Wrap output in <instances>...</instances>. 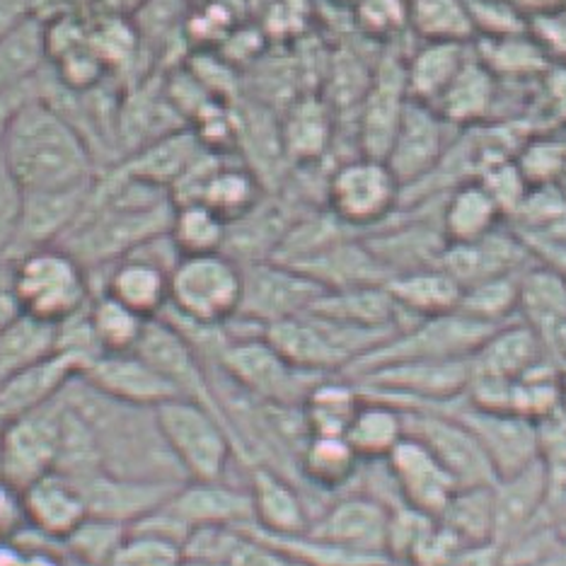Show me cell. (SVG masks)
<instances>
[{"label": "cell", "mask_w": 566, "mask_h": 566, "mask_svg": "<svg viewBox=\"0 0 566 566\" xmlns=\"http://www.w3.org/2000/svg\"><path fill=\"white\" fill-rule=\"evenodd\" d=\"M295 465L301 478L319 492H339L358 478L364 460L356 455L346 436L311 433L298 450Z\"/></svg>", "instance_id": "1f68e13d"}, {"label": "cell", "mask_w": 566, "mask_h": 566, "mask_svg": "<svg viewBox=\"0 0 566 566\" xmlns=\"http://www.w3.org/2000/svg\"><path fill=\"white\" fill-rule=\"evenodd\" d=\"M22 504L32 531L59 543L90 516L78 482L56 470L24 486Z\"/></svg>", "instance_id": "484cf974"}, {"label": "cell", "mask_w": 566, "mask_h": 566, "mask_svg": "<svg viewBox=\"0 0 566 566\" xmlns=\"http://www.w3.org/2000/svg\"><path fill=\"white\" fill-rule=\"evenodd\" d=\"M562 366V397H564V407H566V364H559Z\"/></svg>", "instance_id": "e7e4bbea"}, {"label": "cell", "mask_w": 566, "mask_h": 566, "mask_svg": "<svg viewBox=\"0 0 566 566\" xmlns=\"http://www.w3.org/2000/svg\"><path fill=\"white\" fill-rule=\"evenodd\" d=\"M87 274L93 281V293H107L146 319L160 317L170 303V272L138 256H124Z\"/></svg>", "instance_id": "d4e9b609"}, {"label": "cell", "mask_w": 566, "mask_h": 566, "mask_svg": "<svg viewBox=\"0 0 566 566\" xmlns=\"http://www.w3.org/2000/svg\"><path fill=\"white\" fill-rule=\"evenodd\" d=\"M334 138V114L329 102L317 95H303L291 102L281 122V144L295 165H315L325 156Z\"/></svg>", "instance_id": "f1b7e54d"}, {"label": "cell", "mask_w": 566, "mask_h": 566, "mask_svg": "<svg viewBox=\"0 0 566 566\" xmlns=\"http://www.w3.org/2000/svg\"><path fill=\"white\" fill-rule=\"evenodd\" d=\"M211 366L221 370L252 400L272 407H301L307 392L325 378L289 364L264 339V334L262 337L230 342Z\"/></svg>", "instance_id": "8992f818"}, {"label": "cell", "mask_w": 566, "mask_h": 566, "mask_svg": "<svg viewBox=\"0 0 566 566\" xmlns=\"http://www.w3.org/2000/svg\"><path fill=\"white\" fill-rule=\"evenodd\" d=\"M547 344H549L552 356H555L559 364H566V319H564V323H562L555 332L549 334Z\"/></svg>", "instance_id": "94428289"}, {"label": "cell", "mask_w": 566, "mask_h": 566, "mask_svg": "<svg viewBox=\"0 0 566 566\" xmlns=\"http://www.w3.org/2000/svg\"><path fill=\"white\" fill-rule=\"evenodd\" d=\"M518 274H504L474 283L462 291V301L458 311L468 313L474 319H482L486 325H504L516 319L518 305Z\"/></svg>", "instance_id": "f6af8a7d"}, {"label": "cell", "mask_w": 566, "mask_h": 566, "mask_svg": "<svg viewBox=\"0 0 566 566\" xmlns=\"http://www.w3.org/2000/svg\"><path fill=\"white\" fill-rule=\"evenodd\" d=\"M24 527L28 516H24L22 492L0 478V539H15Z\"/></svg>", "instance_id": "11a10c76"}, {"label": "cell", "mask_w": 566, "mask_h": 566, "mask_svg": "<svg viewBox=\"0 0 566 566\" xmlns=\"http://www.w3.org/2000/svg\"><path fill=\"white\" fill-rule=\"evenodd\" d=\"M12 264L28 315L59 325L93 301L95 293L87 269L61 244L24 252Z\"/></svg>", "instance_id": "3957f363"}, {"label": "cell", "mask_w": 566, "mask_h": 566, "mask_svg": "<svg viewBox=\"0 0 566 566\" xmlns=\"http://www.w3.org/2000/svg\"><path fill=\"white\" fill-rule=\"evenodd\" d=\"M0 160L24 191L83 187L99 175L85 136L36 93L12 117Z\"/></svg>", "instance_id": "6da1fadb"}, {"label": "cell", "mask_w": 566, "mask_h": 566, "mask_svg": "<svg viewBox=\"0 0 566 566\" xmlns=\"http://www.w3.org/2000/svg\"><path fill=\"white\" fill-rule=\"evenodd\" d=\"M411 409V407H409ZM429 409H441L446 415L465 423L474 439L484 448L486 458L492 460L496 480L511 472L531 465L537 458V431L535 421L504 409H486L470 402L465 395L455 400L433 405Z\"/></svg>", "instance_id": "30bf717a"}, {"label": "cell", "mask_w": 566, "mask_h": 566, "mask_svg": "<svg viewBox=\"0 0 566 566\" xmlns=\"http://www.w3.org/2000/svg\"><path fill=\"white\" fill-rule=\"evenodd\" d=\"M337 3H344V6H352V8H354V6L358 3V0H337Z\"/></svg>", "instance_id": "03108f58"}, {"label": "cell", "mask_w": 566, "mask_h": 566, "mask_svg": "<svg viewBox=\"0 0 566 566\" xmlns=\"http://www.w3.org/2000/svg\"><path fill=\"white\" fill-rule=\"evenodd\" d=\"M405 59L385 54L373 69L366 95L358 105V148L366 158L385 160L409 105Z\"/></svg>", "instance_id": "7c38bea8"}, {"label": "cell", "mask_w": 566, "mask_h": 566, "mask_svg": "<svg viewBox=\"0 0 566 566\" xmlns=\"http://www.w3.org/2000/svg\"><path fill=\"white\" fill-rule=\"evenodd\" d=\"M56 354V325L34 315H20L0 329V380Z\"/></svg>", "instance_id": "ab89813d"}, {"label": "cell", "mask_w": 566, "mask_h": 566, "mask_svg": "<svg viewBox=\"0 0 566 566\" xmlns=\"http://www.w3.org/2000/svg\"><path fill=\"white\" fill-rule=\"evenodd\" d=\"M545 93L557 117H566V69L545 73Z\"/></svg>", "instance_id": "91938a15"}, {"label": "cell", "mask_w": 566, "mask_h": 566, "mask_svg": "<svg viewBox=\"0 0 566 566\" xmlns=\"http://www.w3.org/2000/svg\"><path fill=\"white\" fill-rule=\"evenodd\" d=\"M325 289L301 269L276 260L242 264V301L238 315L256 327L281 323L311 311Z\"/></svg>", "instance_id": "9c48e42d"}, {"label": "cell", "mask_w": 566, "mask_h": 566, "mask_svg": "<svg viewBox=\"0 0 566 566\" xmlns=\"http://www.w3.org/2000/svg\"><path fill=\"white\" fill-rule=\"evenodd\" d=\"M75 376H81L78 366L56 352L44 361L0 380V415L8 421L10 417L54 402Z\"/></svg>", "instance_id": "83f0119b"}, {"label": "cell", "mask_w": 566, "mask_h": 566, "mask_svg": "<svg viewBox=\"0 0 566 566\" xmlns=\"http://www.w3.org/2000/svg\"><path fill=\"white\" fill-rule=\"evenodd\" d=\"M93 187L95 182L69 189L24 191L22 230L12 262L24 252L59 244L66 238L71 233V228L78 223V218L83 216L90 195H93Z\"/></svg>", "instance_id": "7402d4cb"}, {"label": "cell", "mask_w": 566, "mask_h": 566, "mask_svg": "<svg viewBox=\"0 0 566 566\" xmlns=\"http://www.w3.org/2000/svg\"><path fill=\"white\" fill-rule=\"evenodd\" d=\"M531 262V254H527L521 238L511 228L504 230V226H501L492 235L478 242L446 244L439 264L465 291L486 279L518 274Z\"/></svg>", "instance_id": "cb8c5ba5"}, {"label": "cell", "mask_w": 566, "mask_h": 566, "mask_svg": "<svg viewBox=\"0 0 566 566\" xmlns=\"http://www.w3.org/2000/svg\"><path fill=\"white\" fill-rule=\"evenodd\" d=\"M523 177L531 187L557 185L562 170L566 167V146L557 140H533L523 148L516 158Z\"/></svg>", "instance_id": "db71d44e"}, {"label": "cell", "mask_w": 566, "mask_h": 566, "mask_svg": "<svg viewBox=\"0 0 566 566\" xmlns=\"http://www.w3.org/2000/svg\"><path fill=\"white\" fill-rule=\"evenodd\" d=\"M388 470L397 486L402 504L421 513L439 518L448 506L450 496L455 494L458 482L450 472L433 458L431 450L411 436H405L402 443L388 455Z\"/></svg>", "instance_id": "d6986e66"}, {"label": "cell", "mask_w": 566, "mask_h": 566, "mask_svg": "<svg viewBox=\"0 0 566 566\" xmlns=\"http://www.w3.org/2000/svg\"><path fill=\"white\" fill-rule=\"evenodd\" d=\"M504 221L506 218L492 195L478 179H465L455 189H450L443 203L441 233L448 244H468L492 235Z\"/></svg>", "instance_id": "4dcf8cb0"}, {"label": "cell", "mask_w": 566, "mask_h": 566, "mask_svg": "<svg viewBox=\"0 0 566 566\" xmlns=\"http://www.w3.org/2000/svg\"><path fill=\"white\" fill-rule=\"evenodd\" d=\"M185 547L160 535L128 531L107 566H185Z\"/></svg>", "instance_id": "c3c4849f"}, {"label": "cell", "mask_w": 566, "mask_h": 566, "mask_svg": "<svg viewBox=\"0 0 566 566\" xmlns=\"http://www.w3.org/2000/svg\"><path fill=\"white\" fill-rule=\"evenodd\" d=\"M136 352L144 356L146 361L156 366L163 376L175 385V390L179 395L187 397V400L206 405L223 417L221 405H218L213 392L209 364H206L197 354L195 346L187 342L185 334L175 325L167 323L165 317L148 319Z\"/></svg>", "instance_id": "5bb4252c"}, {"label": "cell", "mask_w": 566, "mask_h": 566, "mask_svg": "<svg viewBox=\"0 0 566 566\" xmlns=\"http://www.w3.org/2000/svg\"><path fill=\"white\" fill-rule=\"evenodd\" d=\"M63 392L54 402L10 417L0 431V478L20 492L54 472L61 453Z\"/></svg>", "instance_id": "ba28073f"}, {"label": "cell", "mask_w": 566, "mask_h": 566, "mask_svg": "<svg viewBox=\"0 0 566 566\" xmlns=\"http://www.w3.org/2000/svg\"><path fill=\"white\" fill-rule=\"evenodd\" d=\"M402 409V407H400ZM405 411L407 436L427 446L433 458L450 472L458 486L494 484L496 472L484 448L474 439L465 423L441 409L411 407Z\"/></svg>", "instance_id": "8fae6325"}, {"label": "cell", "mask_w": 566, "mask_h": 566, "mask_svg": "<svg viewBox=\"0 0 566 566\" xmlns=\"http://www.w3.org/2000/svg\"><path fill=\"white\" fill-rule=\"evenodd\" d=\"M390 506L366 492H352L334 499L315 513L307 533L361 555L388 557Z\"/></svg>", "instance_id": "4fadbf2b"}, {"label": "cell", "mask_w": 566, "mask_h": 566, "mask_svg": "<svg viewBox=\"0 0 566 566\" xmlns=\"http://www.w3.org/2000/svg\"><path fill=\"white\" fill-rule=\"evenodd\" d=\"M450 124L427 102L409 99L385 163L402 185H419L439 170L450 148Z\"/></svg>", "instance_id": "9a60e30c"}, {"label": "cell", "mask_w": 566, "mask_h": 566, "mask_svg": "<svg viewBox=\"0 0 566 566\" xmlns=\"http://www.w3.org/2000/svg\"><path fill=\"white\" fill-rule=\"evenodd\" d=\"M474 179H478L489 195H492V199L496 201V206L501 209V213H504L506 221L521 209V203L525 201L527 191L533 189L531 185H527V179L523 177L518 163L511 158L486 165Z\"/></svg>", "instance_id": "681fc988"}, {"label": "cell", "mask_w": 566, "mask_h": 566, "mask_svg": "<svg viewBox=\"0 0 566 566\" xmlns=\"http://www.w3.org/2000/svg\"><path fill=\"white\" fill-rule=\"evenodd\" d=\"M75 482H78L85 496L90 516L122 523L126 527L138 518H144L146 513L160 509L175 489L182 484L165 480L122 478V474H112L105 470H97Z\"/></svg>", "instance_id": "2e32d148"}, {"label": "cell", "mask_w": 566, "mask_h": 566, "mask_svg": "<svg viewBox=\"0 0 566 566\" xmlns=\"http://www.w3.org/2000/svg\"><path fill=\"white\" fill-rule=\"evenodd\" d=\"M201 150L203 144L191 128H177L172 134L160 136L146 146L126 153V158L114 167H119L122 172L132 177L146 179L150 185L170 189Z\"/></svg>", "instance_id": "f546056e"}, {"label": "cell", "mask_w": 566, "mask_h": 566, "mask_svg": "<svg viewBox=\"0 0 566 566\" xmlns=\"http://www.w3.org/2000/svg\"><path fill=\"white\" fill-rule=\"evenodd\" d=\"M478 56L496 78L499 75H533L537 71H547L545 49L527 40V34L523 32L509 36H486Z\"/></svg>", "instance_id": "bcb514c9"}, {"label": "cell", "mask_w": 566, "mask_h": 566, "mask_svg": "<svg viewBox=\"0 0 566 566\" xmlns=\"http://www.w3.org/2000/svg\"><path fill=\"white\" fill-rule=\"evenodd\" d=\"M163 509L187 531L211 525H250L252 501L248 484L226 480H187L179 484Z\"/></svg>", "instance_id": "e0dca14e"}, {"label": "cell", "mask_w": 566, "mask_h": 566, "mask_svg": "<svg viewBox=\"0 0 566 566\" xmlns=\"http://www.w3.org/2000/svg\"><path fill=\"white\" fill-rule=\"evenodd\" d=\"M126 533L128 527L122 523L87 516L61 545L73 562L85 566H107Z\"/></svg>", "instance_id": "7dc6e473"}, {"label": "cell", "mask_w": 566, "mask_h": 566, "mask_svg": "<svg viewBox=\"0 0 566 566\" xmlns=\"http://www.w3.org/2000/svg\"><path fill=\"white\" fill-rule=\"evenodd\" d=\"M496 99V75L474 54L455 75L443 95L433 102V109L450 126H474L482 122Z\"/></svg>", "instance_id": "8d00e7d4"}, {"label": "cell", "mask_w": 566, "mask_h": 566, "mask_svg": "<svg viewBox=\"0 0 566 566\" xmlns=\"http://www.w3.org/2000/svg\"><path fill=\"white\" fill-rule=\"evenodd\" d=\"M248 492L252 501V527L266 535H298L311 527L313 513L307 501L281 470L252 465L248 470Z\"/></svg>", "instance_id": "603a6c76"}, {"label": "cell", "mask_w": 566, "mask_h": 566, "mask_svg": "<svg viewBox=\"0 0 566 566\" xmlns=\"http://www.w3.org/2000/svg\"><path fill=\"white\" fill-rule=\"evenodd\" d=\"M22 547L15 539H0V566H20Z\"/></svg>", "instance_id": "6125c7cd"}, {"label": "cell", "mask_w": 566, "mask_h": 566, "mask_svg": "<svg viewBox=\"0 0 566 566\" xmlns=\"http://www.w3.org/2000/svg\"><path fill=\"white\" fill-rule=\"evenodd\" d=\"M537 458L549 472L552 489H566V407L564 402L535 421Z\"/></svg>", "instance_id": "f907efd6"}, {"label": "cell", "mask_w": 566, "mask_h": 566, "mask_svg": "<svg viewBox=\"0 0 566 566\" xmlns=\"http://www.w3.org/2000/svg\"><path fill=\"white\" fill-rule=\"evenodd\" d=\"M470 59V42H423L405 61L409 97L433 105Z\"/></svg>", "instance_id": "e575fe53"}, {"label": "cell", "mask_w": 566, "mask_h": 566, "mask_svg": "<svg viewBox=\"0 0 566 566\" xmlns=\"http://www.w3.org/2000/svg\"><path fill=\"white\" fill-rule=\"evenodd\" d=\"M34 12V0H0V36Z\"/></svg>", "instance_id": "680465c9"}, {"label": "cell", "mask_w": 566, "mask_h": 566, "mask_svg": "<svg viewBox=\"0 0 566 566\" xmlns=\"http://www.w3.org/2000/svg\"><path fill=\"white\" fill-rule=\"evenodd\" d=\"M81 376L112 400L140 409H156L182 397L175 390V385L138 352L99 356Z\"/></svg>", "instance_id": "ac0fdd59"}, {"label": "cell", "mask_w": 566, "mask_h": 566, "mask_svg": "<svg viewBox=\"0 0 566 566\" xmlns=\"http://www.w3.org/2000/svg\"><path fill=\"white\" fill-rule=\"evenodd\" d=\"M24 315V307L18 293L15 281V264L0 262V329Z\"/></svg>", "instance_id": "9f6ffc18"}, {"label": "cell", "mask_w": 566, "mask_h": 566, "mask_svg": "<svg viewBox=\"0 0 566 566\" xmlns=\"http://www.w3.org/2000/svg\"><path fill=\"white\" fill-rule=\"evenodd\" d=\"M170 238L182 256L223 252L228 223L203 203H179L170 223Z\"/></svg>", "instance_id": "ee69618b"}, {"label": "cell", "mask_w": 566, "mask_h": 566, "mask_svg": "<svg viewBox=\"0 0 566 566\" xmlns=\"http://www.w3.org/2000/svg\"><path fill=\"white\" fill-rule=\"evenodd\" d=\"M34 83L24 85V87H15V90H0V148H3V140H6L12 117H15L24 102H28L36 93Z\"/></svg>", "instance_id": "6f0895ef"}, {"label": "cell", "mask_w": 566, "mask_h": 566, "mask_svg": "<svg viewBox=\"0 0 566 566\" xmlns=\"http://www.w3.org/2000/svg\"><path fill=\"white\" fill-rule=\"evenodd\" d=\"M385 286L409 325L415 319L453 313L462 301V286L441 264L395 274Z\"/></svg>", "instance_id": "4316f807"}, {"label": "cell", "mask_w": 566, "mask_h": 566, "mask_svg": "<svg viewBox=\"0 0 566 566\" xmlns=\"http://www.w3.org/2000/svg\"><path fill=\"white\" fill-rule=\"evenodd\" d=\"M344 436L364 462L388 460L407 436L405 411L388 400L364 392V405L358 407Z\"/></svg>", "instance_id": "836d02e7"}, {"label": "cell", "mask_w": 566, "mask_h": 566, "mask_svg": "<svg viewBox=\"0 0 566 566\" xmlns=\"http://www.w3.org/2000/svg\"><path fill=\"white\" fill-rule=\"evenodd\" d=\"M354 20L373 40H395L409 28V0H358Z\"/></svg>", "instance_id": "816d5d0a"}, {"label": "cell", "mask_w": 566, "mask_h": 566, "mask_svg": "<svg viewBox=\"0 0 566 566\" xmlns=\"http://www.w3.org/2000/svg\"><path fill=\"white\" fill-rule=\"evenodd\" d=\"M494 329V325H486L462 311L415 319L411 325L397 329L395 337L380 344L378 349L358 358L344 376L358 378L378 366L417 361V358H470Z\"/></svg>", "instance_id": "5b68a950"}, {"label": "cell", "mask_w": 566, "mask_h": 566, "mask_svg": "<svg viewBox=\"0 0 566 566\" xmlns=\"http://www.w3.org/2000/svg\"><path fill=\"white\" fill-rule=\"evenodd\" d=\"M409 28L423 42H470L474 36L465 0H409Z\"/></svg>", "instance_id": "7bdbcfd3"}, {"label": "cell", "mask_w": 566, "mask_h": 566, "mask_svg": "<svg viewBox=\"0 0 566 566\" xmlns=\"http://www.w3.org/2000/svg\"><path fill=\"white\" fill-rule=\"evenodd\" d=\"M552 494V480L543 462L511 472L494 482V545L506 547L543 516Z\"/></svg>", "instance_id": "ffe728a7"}, {"label": "cell", "mask_w": 566, "mask_h": 566, "mask_svg": "<svg viewBox=\"0 0 566 566\" xmlns=\"http://www.w3.org/2000/svg\"><path fill=\"white\" fill-rule=\"evenodd\" d=\"M549 358L555 356H552L543 334H537L521 319H511L489 334L480 349L470 356V366L474 378L511 382Z\"/></svg>", "instance_id": "44dd1931"}, {"label": "cell", "mask_w": 566, "mask_h": 566, "mask_svg": "<svg viewBox=\"0 0 566 566\" xmlns=\"http://www.w3.org/2000/svg\"><path fill=\"white\" fill-rule=\"evenodd\" d=\"M402 185L385 160L358 156L344 160L327 177V211L349 230L382 226L397 209Z\"/></svg>", "instance_id": "52a82bcc"}, {"label": "cell", "mask_w": 566, "mask_h": 566, "mask_svg": "<svg viewBox=\"0 0 566 566\" xmlns=\"http://www.w3.org/2000/svg\"><path fill=\"white\" fill-rule=\"evenodd\" d=\"M24 213V189L10 167L0 160V262H12Z\"/></svg>", "instance_id": "f5cc1de1"}, {"label": "cell", "mask_w": 566, "mask_h": 566, "mask_svg": "<svg viewBox=\"0 0 566 566\" xmlns=\"http://www.w3.org/2000/svg\"><path fill=\"white\" fill-rule=\"evenodd\" d=\"M557 187H559V191L562 195L566 197V167L562 170V175H559V179H557Z\"/></svg>", "instance_id": "be15d7a7"}, {"label": "cell", "mask_w": 566, "mask_h": 566, "mask_svg": "<svg viewBox=\"0 0 566 566\" xmlns=\"http://www.w3.org/2000/svg\"><path fill=\"white\" fill-rule=\"evenodd\" d=\"M90 323H93L95 337L102 354H126L136 352L148 325L146 317L134 313L132 307L114 301L107 293H95L90 301Z\"/></svg>", "instance_id": "b9f144b4"}, {"label": "cell", "mask_w": 566, "mask_h": 566, "mask_svg": "<svg viewBox=\"0 0 566 566\" xmlns=\"http://www.w3.org/2000/svg\"><path fill=\"white\" fill-rule=\"evenodd\" d=\"M242 301V264L226 252L182 256L170 274L172 313L189 323L218 327L235 317Z\"/></svg>", "instance_id": "277c9868"}, {"label": "cell", "mask_w": 566, "mask_h": 566, "mask_svg": "<svg viewBox=\"0 0 566 566\" xmlns=\"http://www.w3.org/2000/svg\"><path fill=\"white\" fill-rule=\"evenodd\" d=\"M49 34L46 20L40 15L24 18L0 36V90L32 85L46 69Z\"/></svg>", "instance_id": "d6a6232c"}, {"label": "cell", "mask_w": 566, "mask_h": 566, "mask_svg": "<svg viewBox=\"0 0 566 566\" xmlns=\"http://www.w3.org/2000/svg\"><path fill=\"white\" fill-rule=\"evenodd\" d=\"M364 405V390L346 376H325L301 405L307 433L344 436Z\"/></svg>", "instance_id": "74e56055"}, {"label": "cell", "mask_w": 566, "mask_h": 566, "mask_svg": "<svg viewBox=\"0 0 566 566\" xmlns=\"http://www.w3.org/2000/svg\"><path fill=\"white\" fill-rule=\"evenodd\" d=\"M516 319L549 339L566 319V281L543 264H527L518 276Z\"/></svg>", "instance_id": "d590c367"}, {"label": "cell", "mask_w": 566, "mask_h": 566, "mask_svg": "<svg viewBox=\"0 0 566 566\" xmlns=\"http://www.w3.org/2000/svg\"><path fill=\"white\" fill-rule=\"evenodd\" d=\"M439 518L468 547L494 545V484L455 489Z\"/></svg>", "instance_id": "60d3db41"}, {"label": "cell", "mask_w": 566, "mask_h": 566, "mask_svg": "<svg viewBox=\"0 0 566 566\" xmlns=\"http://www.w3.org/2000/svg\"><path fill=\"white\" fill-rule=\"evenodd\" d=\"M264 199V185L248 165L230 163L228 158L218 165V170L206 182L197 203L209 206L230 226L248 216L256 203Z\"/></svg>", "instance_id": "f35d334b"}, {"label": "cell", "mask_w": 566, "mask_h": 566, "mask_svg": "<svg viewBox=\"0 0 566 566\" xmlns=\"http://www.w3.org/2000/svg\"><path fill=\"white\" fill-rule=\"evenodd\" d=\"M153 415L165 446L170 448L187 480L228 478V470L238 458V443L218 411L177 397L153 409Z\"/></svg>", "instance_id": "7a4b0ae2"}]
</instances>
